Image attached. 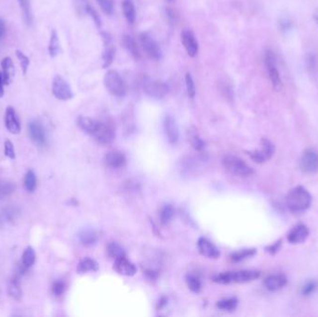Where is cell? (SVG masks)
Here are the masks:
<instances>
[{
  "label": "cell",
  "instance_id": "6da1fadb",
  "mask_svg": "<svg viewBox=\"0 0 318 317\" xmlns=\"http://www.w3.org/2000/svg\"><path fill=\"white\" fill-rule=\"evenodd\" d=\"M78 125L81 130L101 144H111L115 138L114 128L107 123L101 122L93 118L80 115L78 118Z\"/></svg>",
  "mask_w": 318,
  "mask_h": 317
},
{
  "label": "cell",
  "instance_id": "7a4b0ae2",
  "mask_svg": "<svg viewBox=\"0 0 318 317\" xmlns=\"http://www.w3.org/2000/svg\"><path fill=\"white\" fill-rule=\"evenodd\" d=\"M286 204L292 212H304L311 206V194L303 186H297L289 191L286 197Z\"/></svg>",
  "mask_w": 318,
  "mask_h": 317
},
{
  "label": "cell",
  "instance_id": "3957f363",
  "mask_svg": "<svg viewBox=\"0 0 318 317\" xmlns=\"http://www.w3.org/2000/svg\"><path fill=\"white\" fill-rule=\"evenodd\" d=\"M260 276V272L256 270H241L235 272H225L214 276V281L220 284H231V283H247L258 279Z\"/></svg>",
  "mask_w": 318,
  "mask_h": 317
},
{
  "label": "cell",
  "instance_id": "277c9868",
  "mask_svg": "<svg viewBox=\"0 0 318 317\" xmlns=\"http://www.w3.org/2000/svg\"><path fill=\"white\" fill-rule=\"evenodd\" d=\"M224 168L235 176L248 177L254 173L253 168L247 165L243 159L233 155H226L222 160Z\"/></svg>",
  "mask_w": 318,
  "mask_h": 317
},
{
  "label": "cell",
  "instance_id": "5b68a950",
  "mask_svg": "<svg viewBox=\"0 0 318 317\" xmlns=\"http://www.w3.org/2000/svg\"><path fill=\"white\" fill-rule=\"evenodd\" d=\"M104 86L109 93L113 96L122 98L127 93V85L121 75L116 70H108L104 76Z\"/></svg>",
  "mask_w": 318,
  "mask_h": 317
},
{
  "label": "cell",
  "instance_id": "8992f818",
  "mask_svg": "<svg viewBox=\"0 0 318 317\" xmlns=\"http://www.w3.org/2000/svg\"><path fill=\"white\" fill-rule=\"evenodd\" d=\"M143 89L145 93L154 99H163L169 92L170 88L166 82L161 80L153 79L146 77L143 80Z\"/></svg>",
  "mask_w": 318,
  "mask_h": 317
},
{
  "label": "cell",
  "instance_id": "52a82bcc",
  "mask_svg": "<svg viewBox=\"0 0 318 317\" xmlns=\"http://www.w3.org/2000/svg\"><path fill=\"white\" fill-rule=\"evenodd\" d=\"M264 64L267 69L269 79L271 80V83L273 87L276 91H279L282 87V81L280 78V74L277 68L276 64V58L275 53L270 50H267L264 53Z\"/></svg>",
  "mask_w": 318,
  "mask_h": 317
},
{
  "label": "cell",
  "instance_id": "ba28073f",
  "mask_svg": "<svg viewBox=\"0 0 318 317\" xmlns=\"http://www.w3.org/2000/svg\"><path fill=\"white\" fill-rule=\"evenodd\" d=\"M51 91L53 96L60 101H68L74 97L72 88L69 83L60 75L54 77L52 81Z\"/></svg>",
  "mask_w": 318,
  "mask_h": 317
},
{
  "label": "cell",
  "instance_id": "9c48e42d",
  "mask_svg": "<svg viewBox=\"0 0 318 317\" xmlns=\"http://www.w3.org/2000/svg\"><path fill=\"white\" fill-rule=\"evenodd\" d=\"M275 151V144L268 139H262L260 141V149L247 152V155L256 163L261 164L271 158L274 156Z\"/></svg>",
  "mask_w": 318,
  "mask_h": 317
},
{
  "label": "cell",
  "instance_id": "30bf717a",
  "mask_svg": "<svg viewBox=\"0 0 318 317\" xmlns=\"http://www.w3.org/2000/svg\"><path fill=\"white\" fill-rule=\"evenodd\" d=\"M140 41L148 57L156 61H159L161 59L162 51L159 47V43L155 40V38L150 34L142 33L140 36Z\"/></svg>",
  "mask_w": 318,
  "mask_h": 317
},
{
  "label": "cell",
  "instance_id": "8fae6325",
  "mask_svg": "<svg viewBox=\"0 0 318 317\" xmlns=\"http://www.w3.org/2000/svg\"><path fill=\"white\" fill-rule=\"evenodd\" d=\"M101 36L102 38V43H103V50L101 54L102 67L108 68L114 62V59L116 56V48L113 43L112 37L107 32H101Z\"/></svg>",
  "mask_w": 318,
  "mask_h": 317
},
{
  "label": "cell",
  "instance_id": "7c38bea8",
  "mask_svg": "<svg viewBox=\"0 0 318 317\" xmlns=\"http://www.w3.org/2000/svg\"><path fill=\"white\" fill-rule=\"evenodd\" d=\"M300 167L306 174H315L318 171V154L315 150L307 149L300 159Z\"/></svg>",
  "mask_w": 318,
  "mask_h": 317
},
{
  "label": "cell",
  "instance_id": "4fadbf2b",
  "mask_svg": "<svg viewBox=\"0 0 318 317\" xmlns=\"http://www.w3.org/2000/svg\"><path fill=\"white\" fill-rule=\"evenodd\" d=\"M28 130L31 140L38 147H46L48 144V138L43 126L38 121H31L28 125Z\"/></svg>",
  "mask_w": 318,
  "mask_h": 317
},
{
  "label": "cell",
  "instance_id": "5bb4252c",
  "mask_svg": "<svg viewBox=\"0 0 318 317\" xmlns=\"http://www.w3.org/2000/svg\"><path fill=\"white\" fill-rule=\"evenodd\" d=\"M181 43L183 45L185 51L187 52L189 56L191 58H195L199 50V45L198 41L195 37V34L193 31L189 29L182 30L181 34Z\"/></svg>",
  "mask_w": 318,
  "mask_h": 317
},
{
  "label": "cell",
  "instance_id": "9a60e30c",
  "mask_svg": "<svg viewBox=\"0 0 318 317\" xmlns=\"http://www.w3.org/2000/svg\"><path fill=\"white\" fill-rule=\"evenodd\" d=\"M163 127L168 143L172 145L178 144L180 139V132L178 125L172 115H167L165 116Z\"/></svg>",
  "mask_w": 318,
  "mask_h": 317
},
{
  "label": "cell",
  "instance_id": "2e32d148",
  "mask_svg": "<svg viewBox=\"0 0 318 317\" xmlns=\"http://www.w3.org/2000/svg\"><path fill=\"white\" fill-rule=\"evenodd\" d=\"M309 237V229L304 224H297L288 234V240L292 245L302 244Z\"/></svg>",
  "mask_w": 318,
  "mask_h": 317
},
{
  "label": "cell",
  "instance_id": "e0dca14e",
  "mask_svg": "<svg viewBox=\"0 0 318 317\" xmlns=\"http://www.w3.org/2000/svg\"><path fill=\"white\" fill-rule=\"evenodd\" d=\"M5 126L11 134H19L21 132V124L12 106H7L5 111Z\"/></svg>",
  "mask_w": 318,
  "mask_h": 317
},
{
  "label": "cell",
  "instance_id": "ac0fdd59",
  "mask_svg": "<svg viewBox=\"0 0 318 317\" xmlns=\"http://www.w3.org/2000/svg\"><path fill=\"white\" fill-rule=\"evenodd\" d=\"M115 269L118 274L126 276H133L137 273V268L128 259L126 255L115 259Z\"/></svg>",
  "mask_w": 318,
  "mask_h": 317
},
{
  "label": "cell",
  "instance_id": "d6986e66",
  "mask_svg": "<svg viewBox=\"0 0 318 317\" xmlns=\"http://www.w3.org/2000/svg\"><path fill=\"white\" fill-rule=\"evenodd\" d=\"M197 248L201 255L209 259H217L220 256V250L207 238H200L198 239Z\"/></svg>",
  "mask_w": 318,
  "mask_h": 317
},
{
  "label": "cell",
  "instance_id": "ffe728a7",
  "mask_svg": "<svg viewBox=\"0 0 318 317\" xmlns=\"http://www.w3.org/2000/svg\"><path fill=\"white\" fill-rule=\"evenodd\" d=\"M104 162L109 167L113 169H119L126 166L127 159L122 152L110 151L105 155Z\"/></svg>",
  "mask_w": 318,
  "mask_h": 317
},
{
  "label": "cell",
  "instance_id": "44dd1931",
  "mask_svg": "<svg viewBox=\"0 0 318 317\" xmlns=\"http://www.w3.org/2000/svg\"><path fill=\"white\" fill-rule=\"evenodd\" d=\"M288 283L286 275L282 274H272L266 277L263 281L264 288L269 291H277L284 288Z\"/></svg>",
  "mask_w": 318,
  "mask_h": 317
},
{
  "label": "cell",
  "instance_id": "7402d4cb",
  "mask_svg": "<svg viewBox=\"0 0 318 317\" xmlns=\"http://www.w3.org/2000/svg\"><path fill=\"white\" fill-rule=\"evenodd\" d=\"M1 67L4 83L5 85H9L15 77V67L12 59L10 57L3 58L1 61Z\"/></svg>",
  "mask_w": 318,
  "mask_h": 317
},
{
  "label": "cell",
  "instance_id": "603a6c76",
  "mask_svg": "<svg viewBox=\"0 0 318 317\" xmlns=\"http://www.w3.org/2000/svg\"><path fill=\"white\" fill-rule=\"evenodd\" d=\"M20 272L19 274H15L8 283L7 292L9 297L14 301H20L22 299V291L20 284Z\"/></svg>",
  "mask_w": 318,
  "mask_h": 317
},
{
  "label": "cell",
  "instance_id": "cb8c5ba5",
  "mask_svg": "<svg viewBox=\"0 0 318 317\" xmlns=\"http://www.w3.org/2000/svg\"><path fill=\"white\" fill-rule=\"evenodd\" d=\"M122 42H123L124 47L126 48V50L129 51L130 53V55L134 59L139 60L141 58V51H140V48L138 46L136 40L134 39V37L130 36V35H125L123 36V39H122Z\"/></svg>",
  "mask_w": 318,
  "mask_h": 317
},
{
  "label": "cell",
  "instance_id": "d4e9b609",
  "mask_svg": "<svg viewBox=\"0 0 318 317\" xmlns=\"http://www.w3.org/2000/svg\"><path fill=\"white\" fill-rule=\"evenodd\" d=\"M79 239L80 242L85 246H91L95 245L97 240H98V236L97 233L94 230L91 229H85L82 230L79 234Z\"/></svg>",
  "mask_w": 318,
  "mask_h": 317
},
{
  "label": "cell",
  "instance_id": "484cf974",
  "mask_svg": "<svg viewBox=\"0 0 318 317\" xmlns=\"http://www.w3.org/2000/svg\"><path fill=\"white\" fill-rule=\"evenodd\" d=\"M122 11L127 22L130 24H133L136 20V9L132 0L122 1Z\"/></svg>",
  "mask_w": 318,
  "mask_h": 317
},
{
  "label": "cell",
  "instance_id": "4316f807",
  "mask_svg": "<svg viewBox=\"0 0 318 317\" xmlns=\"http://www.w3.org/2000/svg\"><path fill=\"white\" fill-rule=\"evenodd\" d=\"M16 190L14 181L8 179H0V200L12 195Z\"/></svg>",
  "mask_w": 318,
  "mask_h": 317
},
{
  "label": "cell",
  "instance_id": "83f0119b",
  "mask_svg": "<svg viewBox=\"0 0 318 317\" xmlns=\"http://www.w3.org/2000/svg\"><path fill=\"white\" fill-rule=\"evenodd\" d=\"M19 213L20 211L16 208L3 209L0 212V225H6L14 223L15 220L19 216Z\"/></svg>",
  "mask_w": 318,
  "mask_h": 317
},
{
  "label": "cell",
  "instance_id": "f1b7e54d",
  "mask_svg": "<svg viewBox=\"0 0 318 317\" xmlns=\"http://www.w3.org/2000/svg\"><path fill=\"white\" fill-rule=\"evenodd\" d=\"M18 4L22 10L23 21L26 23V25L31 26L33 23V12L30 0H18Z\"/></svg>",
  "mask_w": 318,
  "mask_h": 317
},
{
  "label": "cell",
  "instance_id": "f546056e",
  "mask_svg": "<svg viewBox=\"0 0 318 317\" xmlns=\"http://www.w3.org/2000/svg\"><path fill=\"white\" fill-rule=\"evenodd\" d=\"M99 268L98 263L95 261L94 259L90 258H84L81 259L78 265V272L80 274H85L87 272H95Z\"/></svg>",
  "mask_w": 318,
  "mask_h": 317
},
{
  "label": "cell",
  "instance_id": "4dcf8cb0",
  "mask_svg": "<svg viewBox=\"0 0 318 317\" xmlns=\"http://www.w3.org/2000/svg\"><path fill=\"white\" fill-rule=\"evenodd\" d=\"M48 49H49V53H50V56L51 58L58 56L61 52V44H60V39H59L58 34H57L56 30H53L51 32Z\"/></svg>",
  "mask_w": 318,
  "mask_h": 317
},
{
  "label": "cell",
  "instance_id": "1f68e13d",
  "mask_svg": "<svg viewBox=\"0 0 318 317\" xmlns=\"http://www.w3.org/2000/svg\"><path fill=\"white\" fill-rule=\"evenodd\" d=\"M35 261H36V252L32 246H27L22 253V267L27 270L34 265Z\"/></svg>",
  "mask_w": 318,
  "mask_h": 317
},
{
  "label": "cell",
  "instance_id": "d6a6232c",
  "mask_svg": "<svg viewBox=\"0 0 318 317\" xmlns=\"http://www.w3.org/2000/svg\"><path fill=\"white\" fill-rule=\"evenodd\" d=\"M238 301L237 298H225L221 300L220 302H218L216 306L218 309L224 312H232V311L236 310V308L238 307Z\"/></svg>",
  "mask_w": 318,
  "mask_h": 317
},
{
  "label": "cell",
  "instance_id": "836d02e7",
  "mask_svg": "<svg viewBox=\"0 0 318 317\" xmlns=\"http://www.w3.org/2000/svg\"><path fill=\"white\" fill-rule=\"evenodd\" d=\"M188 140L191 145L196 151H202L205 148V142L199 136V134L196 132L195 129L188 130Z\"/></svg>",
  "mask_w": 318,
  "mask_h": 317
},
{
  "label": "cell",
  "instance_id": "e575fe53",
  "mask_svg": "<svg viewBox=\"0 0 318 317\" xmlns=\"http://www.w3.org/2000/svg\"><path fill=\"white\" fill-rule=\"evenodd\" d=\"M256 252H257V250L255 248L242 249V250L233 253L231 255V259L235 262H239V261H242L244 259H248L250 257H253Z\"/></svg>",
  "mask_w": 318,
  "mask_h": 317
},
{
  "label": "cell",
  "instance_id": "d590c367",
  "mask_svg": "<svg viewBox=\"0 0 318 317\" xmlns=\"http://www.w3.org/2000/svg\"><path fill=\"white\" fill-rule=\"evenodd\" d=\"M23 186L24 189L29 193H33L36 190V176L33 170H28L25 174L24 180H23Z\"/></svg>",
  "mask_w": 318,
  "mask_h": 317
},
{
  "label": "cell",
  "instance_id": "8d00e7d4",
  "mask_svg": "<svg viewBox=\"0 0 318 317\" xmlns=\"http://www.w3.org/2000/svg\"><path fill=\"white\" fill-rule=\"evenodd\" d=\"M174 216V209L171 205H165L160 211V223L162 224H167Z\"/></svg>",
  "mask_w": 318,
  "mask_h": 317
},
{
  "label": "cell",
  "instance_id": "74e56055",
  "mask_svg": "<svg viewBox=\"0 0 318 317\" xmlns=\"http://www.w3.org/2000/svg\"><path fill=\"white\" fill-rule=\"evenodd\" d=\"M186 283L188 288L195 293L200 292L201 288H202V284L199 279L198 276H196L195 274H187L186 276Z\"/></svg>",
  "mask_w": 318,
  "mask_h": 317
},
{
  "label": "cell",
  "instance_id": "f35d334b",
  "mask_svg": "<svg viewBox=\"0 0 318 317\" xmlns=\"http://www.w3.org/2000/svg\"><path fill=\"white\" fill-rule=\"evenodd\" d=\"M107 252H108V255L110 257H112L115 259L125 255V251H124L122 246L118 245L117 243L109 244L108 247H107Z\"/></svg>",
  "mask_w": 318,
  "mask_h": 317
},
{
  "label": "cell",
  "instance_id": "ab89813d",
  "mask_svg": "<svg viewBox=\"0 0 318 317\" xmlns=\"http://www.w3.org/2000/svg\"><path fill=\"white\" fill-rule=\"evenodd\" d=\"M185 86H186V90H187L189 98L194 99L196 90H195V81H194V79L190 73H186V75H185Z\"/></svg>",
  "mask_w": 318,
  "mask_h": 317
},
{
  "label": "cell",
  "instance_id": "60d3db41",
  "mask_svg": "<svg viewBox=\"0 0 318 317\" xmlns=\"http://www.w3.org/2000/svg\"><path fill=\"white\" fill-rule=\"evenodd\" d=\"M16 57L19 60V63L22 67L23 75H26L30 65L29 58L27 57L22 51H19V50L16 51Z\"/></svg>",
  "mask_w": 318,
  "mask_h": 317
},
{
  "label": "cell",
  "instance_id": "b9f144b4",
  "mask_svg": "<svg viewBox=\"0 0 318 317\" xmlns=\"http://www.w3.org/2000/svg\"><path fill=\"white\" fill-rule=\"evenodd\" d=\"M100 4L102 11L107 15L113 14L114 11V5L111 0H97Z\"/></svg>",
  "mask_w": 318,
  "mask_h": 317
},
{
  "label": "cell",
  "instance_id": "7bdbcfd3",
  "mask_svg": "<svg viewBox=\"0 0 318 317\" xmlns=\"http://www.w3.org/2000/svg\"><path fill=\"white\" fill-rule=\"evenodd\" d=\"M4 154L8 158L12 159V160L16 158L14 146H13V144L9 140L5 141V143H4Z\"/></svg>",
  "mask_w": 318,
  "mask_h": 317
},
{
  "label": "cell",
  "instance_id": "ee69618b",
  "mask_svg": "<svg viewBox=\"0 0 318 317\" xmlns=\"http://www.w3.org/2000/svg\"><path fill=\"white\" fill-rule=\"evenodd\" d=\"M318 288V283L316 281H310L306 283L302 288V293L305 296L311 295Z\"/></svg>",
  "mask_w": 318,
  "mask_h": 317
},
{
  "label": "cell",
  "instance_id": "f6af8a7d",
  "mask_svg": "<svg viewBox=\"0 0 318 317\" xmlns=\"http://www.w3.org/2000/svg\"><path fill=\"white\" fill-rule=\"evenodd\" d=\"M65 290V284L64 282L56 281L52 285V293L57 297L64 294Z\"/></svg>",
  "mask_w": 318,
  "mask_h": 317
},
{
  "label": "cell",
  "instance_id": "bcb514c9",
  "mask_svg": "<svg viewBox=\"0 0 318 317\" xmlns=\"http://www.w3.org/2000/svg\"><path fill=\"white\" fill-rule=\"evenodd\" d=\"M86 11H87L88 14L90 15V17L93 19V21H94L95 23H96V25L100 28L101 26V20L100 16L98 14V12L95 10L93 7L89 6V5L86 6Z\"/></svg>",
  "mask_w": 318,
  "mask_h": 317
},
{
  "label": "cell",
  "instance_id": "7dc6e473",
  "mask_svg": "<svg viewBox=\"0 0 318 317\" xmlns=\"http://www.w3.org/2000/svg\"><path fill=\"white\" fill-rule=\"evenodd\" d=\"M281 246H282V240H281V239H279L278 241H276V242H275L274 244H272V245L266 246V248H265V249H266V251H267L269 254H271V255H275L276 253L278 252V251L280 250Z\"/></svg>",
  "mask_w": 318,
  "mask_h": 317
},
{
  "label": "cell",
  "instance_id": "c3c4849f",
  "mask_svg": "<svg viewBox=\"0 0 318 317\" xmlns=\"http://www.w3.org/2000/svg\"><path fill=\"white\" fill-rule=\"evenodd\" d=\"M279 28L283 33H287L292 28V22L289 18H283L279 21Z\"/></svg>",
  "mask_w": 318,
  "mask_h": 317
},
{
  "label": "cell",
  "instance_id": "681fc988",
  "mask_svg": "<svg viewBox=\"0 0 318 317\" xmlns=\"http://www.w3.org/2000/svg\"><path fill=\"white\" fill-rule=\"evenodd\" d=\"M306 63H307V67L310 71H314L317 67V64H318V60H317V56L315 54H309L307 60H306Z\"/></svg>",
  "mask_w": 318,
  "mask_h": 317
},
{
  "label": "cell",
  "instance_id": "f907efd6",
  "mask_svg": "<svg viewBox=\"0 0 318 317\" xmlns=\"http://www.w3.org/2000/svg\"><path fill=\"white\" fill-rule=\"evenodd\" d=\"M4 86H5V83H4V79H3V75L2 73L0 72V99L4 96Z\"/></svg>",
  "mask_w": 318,
  "mask_h": 317
},
{
  "label": "cell",
  "instance_id": "816d5d0a",
  "mask_svg": "<svg viewBox=\"0 0 318 317\" xmlns=\"http://www.w3.org/2000/svg\"><path fill=\"white\" fill-rule=\"evenodd\" d=\"M166 14H167L168 19H169L171 22H175V21H176V16H175V13H174V11L172 9H170V7H167V9H166Z\"/></svg>",
  "mask_w": 318,
  "mask_h": 317
},
{
  "label": "cell",
  "instance_id": "f5cc1de1",
  "mask_svg": "<svg viewBox=\"0 0 318 317\" xmlns=\"http://www.w3.org/2000/svg\"><path fill=\"white\" fill-rule=\"evenodd\" d=\"M6 33V26H5V22H3L1 19H0V39L4 36Z\"/></svg>",
  "mask_w": 318,
  "mask_h": 317
},
{
  "label": "cell",
  "instance_id": "db71d44e",
  "mask_svg": "<svg viewBox=\"0 0 318 317\" xmlns=\"http://www.w3.org/2000/svg\"><path fill=\"white\" fill-rule=\"evenodd\" d=\"M314 20H315V22H317V24L318 25V8H317L316 10H315V12H314Z\"/></svg>",
  "mask_w": 318,
  "mask_h": 317
},
{
  "label": "cell",
  "instance_id": "11a10c76",
  "mask_svg": "<svg viewBox=\"0 0 318 317\" xmlns=\"http://www.w3.org/2000/svg\"><path fill=\"white\" fill-rule=\"evenodd\" d=\"M166 1H168V2H171V1H174V0H166Z\"/></svg>",
  "mask_w": 318,
  "mask_h": 317
}]
</instances>
